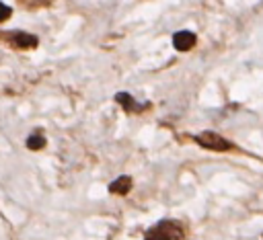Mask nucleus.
Returning <instances> with one entry per match:
<instances>
[{"label":"nucleus","mask_w":263,"mask_h":240,"mask_svg":"<svg viewBox=\"0 0 263 240\" xmlns=\"http://www.w3.org/2000/svg\"><path fill=\"white\" fill-rule=\"evenodd\" d=\"M183 236V230L177 222H158L154 228H150L146 232V238L144 240H181Z\"/></svg>","instance_id":"f257e3e1"},{"label":"nucleus","mask_w":263,"mask_h":240,"mask_svg":"<svg viewBox=\"0 0 263 240\" xmlns=\"http://www.w3.org/2000/svg\"><path fill=\"white\" fill-rule=\"evenodd\" d=\"M0 41L8 43L10 47H16V49H35L39 43L37 35L25 33V31H0Z\"/></svg>","instance_id":"f03ea898"},{"label":"nucleus","mask_w":263,"mask_h":240,"mask_svg":"<svg viewBox=\"0 0 263 240\" xmlns=\"http://www.w3.org/2000/svg\"><path fill=\"white\" fill-rule=\"evenodd\" d=\"M193 139H195L201 148H208V150H214V152H228V150H232V144H230L226 137H222V135H218V133H214V131L197 133V135H193Z\"/></svg>","instance_id":"7ed1b4c3"},{"label":"nucleus","mask_w":263,"mask_h":240,"mask_svg":"<svg viewBox=\"0 0 263 240\" xmlns=\"http://www.w3.org/2000/svg\"><path fill=\"white\" fill-rule=\"evenodd\" d=\"M195 43H197V37L191 31H177L173 35V47L177 51H189L195 47Z\"/></svg>","instance_id":"20e7f679"},{"label":"nucleus","mask_w":263,"mask_h":240,"mask_svg":"<svg viewBox=\"0 0 263 240\" xmlns=\"http://www.w3.org/2000/svg\"><path fill=\"white\" fill-rule=\"evenodd\" d=\"M109 191H111L113 195H125V193H129V191H132V178L125 176V174L117 176V178L109 185Z\"/></svg>","instance_id":"39448f33"},{"label":"nucleus","mask_w":263,"mask_h":240,"mask_svg":"<svg viewBox=\"0 0 263 240\" xmlns=\"http://www.w3.org/2000/svg\"><path fill=\"white\" fill-rule=\"evenodd\" d=\"M115 101H117L125 111H132V113H140V111H144L142 105H138V103L132 98L129 92H117V94H115Z\"/></svg>","instance_id":"423d86ee"},{"label":"nucleus","mask_w":263,"mask_h":240,"mask_svg":"<svg viewBox=\"0 0 263 240\" xmlns=\"http://www.w3.org/2000/svg\"><path fill=\"white\" fill-rule=\"evenodd\" d=\"M25 10H39V8H45L49 6L53 0H16Z\"/></svg>","instance_id":"0eeeda50"},{"label":"nucleus","mask_w":263,"mask_h":240,"mask_svg":"<svg viewBox=\"0 0 263 240\" xmlns=\"http://www.w3.org/2000/svg\"><path fill=\"white\" fill-rule=\"evenodd\" d=\"M27 148L29 150H41V148H45V137L41 133H31L27 137Z\"/></svg>","instance_id":"6e6552de"},{"label":"nucleus","mask_w":263,"mask_h":240,"mask_svg":"<svg viewBox=\"0 0 263 240\" xmlns=\"http://www.w3.org/2000/svg\"><path fill=\"white\" fill-rule=\"evenodd\" d=\"M10 16H12V8H10V6H6L4 2H0V23L8 21Z\"/></svg>","instance_id":"1a4fd4ad"}]
</instances>
